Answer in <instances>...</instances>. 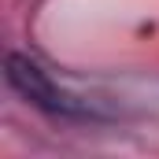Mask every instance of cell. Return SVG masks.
<instances>
[{
	"mask_svg": "<svg viewBox=\"0 0 159 159\" xmlns=\"http://www.w3.org/2000/svg\"><path fill=\"white\" fill-rule=\"evenodd\" d=\"M4 74H7V85H11L26 104H34L41 111L56 115V119H96V111H93L81 96L67 93V89L52 78L41 63H34L30 56L11 52L7 63H4Z\"/></svg>",
	"mask_w": 159,
	"mask_h": 159,
	"instance_id": "obj_1",
	"label": "cell"
}]
</instances>
